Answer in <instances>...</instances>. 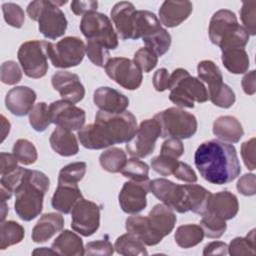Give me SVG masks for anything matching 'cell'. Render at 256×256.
<instances>
[{"mask_svg":"<svg viewBox=\"0 0 256 256\" xmlns=\"http://www.w3.org/2000/svg\"><path fill=\"white\" fill-rule=\"evenodd\" d=\"M136 131L137 121L131 112L112 114L99 110L95 115V123L83 126L77 136L83 147L99 150L130 141Z\"/></svg>","mask_w":256,"mask_h":256,"instance_id":"cell-1","label":"cell"},{"mask_svg":"<svg viewBox=\"0 0 256 256\" xmlns=\"http://www.w3.org/2000/svg\"><path fill=\"white\" fill-rule=\"evenodd\" d=\"M194 163L202 178L216 185L232 182L241 172L235 147L220 140L201 143L195 151Z\"/></svg>","mask_w":256,"mask_h":256,"instance_id":"cell-2","label":"cell"},{"mask_svg":"<svg viewBox=\"0 0 256 256\" xmlns=\"http://www.w3.org/2000/svg\"><path fill=\"white\" fill-rule=\"evenodd\" d=\"M49 185L50 181L43 172L25 168L20 182L14 189V209L20 219L31 221L40 215Z\"/></svg>","mask_w":256,"mask_h":256,"instance_id":"cell-3","label":"cell"},{"mask_svg":"<svg viewBox=\"0 0 256 256\" xmlns=\"http://www.w3.org/2000/svg\"><path fill=\"white\" fill-rule=\"evenodd\" d=\"M208 34L211 42L220 47L221 51L233 48L244 49L249 41L246 29L238 24L234 12L220 9L211 17Z\"/></svg>","mask_w":256,"mask_h":256,"instance_id":"cell-4","label":"cell"},{"mask_svg":"<svg viewBox=\"0 0 256 256\" xmlns=\"http://www.w3.org/2000/svg\"><path fill=\"white\" fill-rule=\"evenodd\" d=\"M67 1H32L27 6V14L30 19L38 21L41 34L48 39L54 40L63 36L67 29V19L64 12L59 8Z\"/></svg>","mask_w":256,"mask_h":256,"instance_id":"cell-5","label":"cell"},{"mask_svg":"<svg viewBox=\"0 0 256 256\" xmlns=\"http://www.w3.org/2000/svg\"><path fill=\"white\" fill-rule=\"evenodd\" d=\"M168 89L171 102L182 108H193L194 103H203L208 99V91L203 82L189 74L186 69H175L169 78Z\"/></svg>","mask_w":256,"mask_h":256,"instance_id":"cell-6","label":"cell"},{"mask_svg":"<svg viewBox=\"0 0 256 256\" xmlns=\"http://www.w3.org/2000/svg\"><path fill=\"white\" fill-rule=\"evenodd\" d=\"M161 127V138L188 139L197 131L196 117L177 107H170L155 114Z\"/></svg>","mask_w":256,"mask_h":256,"instance_id":"cell-7","label":"cell"},{"mask_svg":"<svg viewBox=\"0 0 256 256\" xmlns=\"http://www.w3.org/2000/svg\"><path fill=\"white\" fill-rule=\"evenodd\" d=\"M18 61L26 76L42 78L48 71V42L31 40L21 44L18 50Z\"/></svg>","mask_w":256,"mask_h":256,"instance_id":"cell-8","label":"cell"},{"mask_svg":"<svg viewBox=\"0 0 256 256\" xmlns=\"http://www.w3.org/2000/svg\"><path fill=\"white\" fill-rule=\"evenodd\" d=\"M79 28L87 41L100 43L108 50L118 47L117 33L110 19L103 13L91 12L83 15Z\"/></svg>","mask_w":256,"mask_h":256,"instance_id":"cell-9","label":"cell"},{"mask_svg":"<svg viewBox=\"0 0 256 256\" xmlns=\"http://www.w3.org/2000/svg\"><path fill=\"white\" fill-rule=\"evenodd\" d=\"M86 52L82 39L76 36H67L57 43L48 42V56L56 68H70L79 65Z\"/></svg>","mask_w":256,"mask_h":256,"instance_id":"cell-10","label":"cell"},{"mask_svg":"<svg viewBox=\"0 0 256 256\" xmlns=\"http://www.w3.org/2000/svg\"><path fill=\"white\" fill-rule=\"evenodd\" d=\"M160 136L159 122L155 118L145 119L140 123L133 138L127 142L126 150L132 157L145 158L154 151L155 143Z\"/></svg>","mask_w":256,"mask_h":256,"instance_id":"cell-11","label":"cell"},{"mask_svg":"<svg viewBox=\"0 0 256 256\" xmlns=\"http://www.w3.org/2000/svg\"><path fill=\"white\" fill-rule=\"evenodd\" d=\"M107 76L127 90H136L142 83V72L129 58L113 57L105 65Z\"/></svg>","mask_w":256,"mask_h":256,"instance_id":"cell-12","label":"cell"},{"mask_svg":"<svg viewBox=\"0 0 256 256\" xmlns=\"http://www.w3.org/2000/svg\"><path fill=\"white\" fill-rule=\"evenodd\" d=\"M71 227L84 237L93 235L100 226V207L84 198L80 199L71 210Z\"/></svg>","mask_w":256,"mask_h":256,"instance_id":"cell-13","label":"cell"},{"mask_svg":"<svg viewBox=\"0 0 256 256\" xmlns=\"http://www.w3.org/2000/svg\"><path fill=\"white\" fill-rule=\"evenodd\" d=\"M50 122L68 130H80L85 123V111L66 100H57L49 106Z\"/></svg>","mask_w":256,"mask_h":256,"instance_id":"cell-14","label":"cell"},{"mask_svg":"<svg viewBox=\"0 0 256 256\" xmlns=\"http://www.w3.org/2000/svg\"><path fill=\"white\" fill-rule=\"evenodd\" d=\"M149 192L150 180L125 182L118 196L120 208L127 214L140 213L147 206L146 195Z\"/></svg>","mask_w":256,"mask_h":256,"instance_id":"cell-15","label":"cell"},{"mask_svg":"<svg viewBox=\"0 0 256 256\" xmlns=\"http://www.w3.org/2000/svg\"><path fill=\"white\" fill-rule=\"evenodd\" d=\"M53 88L59 92L63 100L71 103L80 102L85 96V88L77 74L60 70L53 74L51 78Z\"/></svg>","mask_w":256,"mask_h":256,"instance_id":"cell-16","label":"cell"},{"mask_svg":"<svg viewBox=\"0 0 256 256\" xmlns=\"http://www.w3.org/2000/svg\"><path fill=\"white\" fill-rule=\"evenodd\" d=\"M150 192L172 210L183 213V185L165 178H156L150 181Z\"/></svg>","mask_w":256,"mask_h":256,"instance_id":"cell-17","label":"cell"},{"mask_svg":"<svg viewBox=\"0 0 256 256\" xmlns=\"http://www.w3.org/2000/svg\"><path fill=\"white\" fill-rule=\"evenodd\" d=\"M37 98L35 91L27 86H16L5 96L6 108L15 116H25L33 109Z\"/></svg>","mask_w":256,"mask_h":256,"instance_id":"cell-18","label":"cell"},{"mask_svg":"<svg viewBox=\"0 0 256 256\" xmlns=\"http://www.w3.org/2000/svg\"><path fill=\"white\" fill-rule=\"evenodd\" d=\"M94 104L104 112L117 114L126 111L129 106V99L116 89L103 86L94 91Z\"/></svg>","mask_w":256,"mask_h":256,"instance_id":"cell-19","label":"cell"},{"mask_svg":"<svg viewBox=\"0 0 256 256\" xmlns=\"http://www.w3.org/2000/svg\"><path fill=\"white\" fill-rule=\"evenodd\" d=\"M238 211L239 203L237 197L229 191H221L210 194L205 212H210L224 220H230L237 215Z\"/></svg>","mask_w":256,"mask_h":256,"instance_id":"cell-20","label":"cell"},{"mask_svg":"<svg viewBox=\"0 0 256 256\" xmlns=\"http://www.w3.org/2000/svg\"><path fill=\"white\" fill-rule=\"evenodd\" d=\"M135 12L136 9L134 5L128 1L118 2L111 9L110 15L112 21L122 40L132 39Z\"/></svg>","mask_w":256,"mask_h":256,"instance_id":"cell-21","label":"cell"},{"mask_svg":"<svg viewBox=\"0 0 256 256\" xmlns=\"http://www.w3.org/2000/svg\"><path fill=\"white\" fill-rule=\"evenodd\" d=\"M192 10L190 1H164L159 9V21L165 27L173 28L184 22Z\"/></svg>","mask_w":256,"mask_h":256,"instance_id":"cell-22","label":"cell"},{"mask_svg":"<svg viewBox=\"0 0 256 256\" xmlns=\"http://www.w3.org/2000/svg\"><path fill=\"white\" fill-rule=\"evenodd\" d=\"M151 229L162 239L169 235L176 224V215L165 204H156L147 216Z\"/></svg>","mask_w":256,"mask_h":256,"instance_id":"cell-23","label":"cell"},{"mask_svg":"<svg viewBox=\"0 0 256 256\" xmlns=\"http://www.w3.org/2000/svg\"><path fill=\"white\" fill-rule=\"evenodd\" d=\"M64 227V218L61 214L50 212L43 214L32 229V240L35 243L48 241Z\"/></svg>","mask_w":256,"mask_h":256,"instance_id":"cell-24","label":"cell"},{"mask_svg":"<svg viewBox=\"0 0 256 256\" xmlns=\"http://www.w3.org/2000/svg\"><path fill=\"white\" fill-rule=\"evenodd\" d=\"M213 134L222 142L237 143L244 135L240 121L231 115L218 117L213 123Z\"/></svg>","mask_w":256,"mask_h":256,"instance_id":"cell-25","label":"cell"},{"mask_svg":"<svg viewBox=\"0 0 256 256\" xmlns=\"http://www.w3.org/2000/svg\"><path fill=\"white\" fill-rule=\"evenodd\" d=\"M183 190V213L192 211L199 215L204 214L208 198L211 194L210 191L197 184H184Z\"/></svg>","mask_w":256,"mask_h":256,"instance_id":"cell-26","label":"cell"},{"mask_svg":"<svg viewBox=\"0 0 256 256\" xmlns=\"http://www.w3.org/2000/svg\"><path fill=\"white\" fill-rule=\"evenodd\" d=\"M82 198L83 196L78 184H61L58 185L57 189L54 191L51 199V205L55 210L68 214L71 212L74 205Z\"/></svg>","mask_w":256,"mask_h":256,"instance_id":"cell-27","label":"cell"},{"mask_svg":"<svg viewBox=\"0 0 256 256\" xmlns=\"http://www.w3.org/2000/svg\"><path fill=\"white\" fill-rule=\"evenodd\" d=\"M49 143L51 148L59 155L64 157L74 156L79 151L76 136L66 128L57 126L52 132Z\"/></svg>","mask_w":256,"mask_h":256,"instance_id":"cell-28","label":"cell"},{"mask_svg":"<svg viewBox=\"0 0 256 256\" xmlns=\"http://www.w3.org/2000/svg\"><path fill=\"white\" fill-rule=\"evenodd\" d=\"M125 227L128 233L141 240L147 246H154L162 241V238L151 229L147 217L141 215L130 216L126 219Z\"/></svg>","mask_w":256,"mask_h":256,"instance_id":"cell-29","label":"cell"},{"mask_svg":"<svg viewBox=\"0 0 256 256\" xmlns=\"http://www.w3.org/2000/svg\"><path fill=\"white\" fill-rule=\"evenodd\" d=\"M51 248L63 256H82L85 254L82 239L70 230L62 231L53 241Z\"/></svg>","mask_w":256,"mask_h":256,"instance_id":"cell-30","label":"cell"},{"mask_svg":"<svg viewBox=\"0 0 256 256\" xmlns=\"http://www.w3.org/2000/svg\"><path fill=\"white\" fill-rule=\"evenodd\" d=\"M198 78L208 85V99L216 95L223 87V76L219 67L211 60H203L197 65Z\"/></svg>","mask_w":256,"mask_h":256,"instance_id":"cell-31","label":"cell"},{"mask_svg":"<svg viewBox=\"0 0 256 256\" xmlns=\"http://www.w3.org/2000/svg\"><path fill=\"white\" fill-rule=\"evenodd\" d=\"M162 28L157 16L148 10H136L134 15V28L132 39L146 37Z\"/></svg>","mask_w":256,"mask_h":256,"instance_id":"cell-32","label":"cell"},{"mask_svg":"<svg viewBox=\"0 0 256 256\" xmlns=\"http://www.w3.org/2000/svg\"><path fill=\"white\" fill-rule=\"evenodd\" d=\"M221 60L224 67L232 74H243L248 71L250 65L247 52L241 48L222 51Z\"/></svg>","mask_w":256,"mask_h":256,"instance_id":"cell-33","label":"cell"},{"mask_svg":"<svg viewBox=\"0 0 256 256\" xmlns=\"http://www.w3.org/2000/svg\"><path fill=\"white\" fill-rule=\"evenodd\" d=\"M204 236V232L200 225L186 224L181 225L176 229L174 239L179 247L187 249L201 243Z\"/></svg>","mask_w":256,"mask_h":256,"instance_id":"cell-34","label":"cell"},{"mask_svg":"<svg viewBox=\"0 0 256 256\" xmlns=\"http://www.w3.org/2000/svg\"><path fill=\"white\" fill-rule=\"evenodd\" d=\"M145 244L130 233L119 236L114 245V249L120 255L124 256H143L148 255Z\"/></svg>","mask_w":256,"mask_h":256,"instance_id":"cell-35","label":"cell"},{"mask_svg":"<svg viewBox=\"0 0 256 256\" xmlns=\"http://www.w3.org/2000/svg\"><path fill=\"white\" fill-rule=\"evenodd\" d=\"M25 236L23 226L16 221H3L0 225V249L4 250L20 243Z\"/></svg>","mask_w":256,"mask_h":256,"instance_id":"cell-36","label":"cell"},{"mask_svg":"<svg viewBox=\"0 0 256 256\" xmlns=\"http://www.w3.org/2000/svg\"><path fill=\"white\" fill-rule=\"evenodd\" d=\"M127 161L126 153L117 147H112L99 156V163L101 167L110 173H118L122 170Z\"/></svg>","mask_w":256,"mask_h":256,"instance_id":"cell-37","label":"cell"},{"mask_svg":"<svg viewBox=\"0 0 256 256\" xmlns=\"http://www.w3.org/2000/svg\"><path fill=\"white\" fill-rule=\"evenodd\" d=\"M201 216L202 218L200 221V227L202 228L204 235L206 237L212 238V239H218L225 233L227 229L226 220L210 212H205Z\"/></svg>","mask_w":256,"mask_h":256,"instance_id":"cell-38","label":"cell"},{"mask_svg":"<svg viewBox=\"0 0 256 256\" xmlns=\"http://www.w3.org/2000/svg\"><path fill=\"white\" fill-rule=\"evenodd\" d=\"M146 47L151 49L157 56L164 55L170 48L171 45V35L165 28L152 33L146 37L142 38Z\"/></svg>","mask_w":256,"mask_h":256,"instance_id":"cell-39","label":"cell"},{"mask_svg":"<svg viewBox=\"0 0 256 256\" xmlns=\"http://www.w3.org/2000/svg\"><path fill=\"white\" fill-rule=\"evenodd\" d=\"M120 172L124 177L133 181L149 180V166L136 157L127 159Z\"/></svg>","mask_w":256,"mask_h":256,"instance_id":"cell-40","label":"cell"},{"mask_svg":"<svg viewBox=\"0 0 256 256\" xmlns=\"http://www.w3.org/2000/svg\"><path fill=\"white\" fill-rule=\"evenodd\" d=\"M87 165L85 162H73L64 166L58 175V185H76L86 173Z\"/></svg>","mask_w":256,"mask_h":256,"instance_id":"cell-41","label":"cell"},{"mask_svg":"<svg viewBox=\"0 0 256 256\" xmlns=\"http://www.w3.org/2000/svg\"><path fill=\"white\" fill-rule=\"evenodd\" d=\"M228 253L232 256L254 255L255 254V229H252L246 237L234 238L229 246Z\"/></svg>","mask_w":256,"mask_h":256,"instance_id":"cell-42","label":"cell"},{"mask_svg":"<svg viewBox=\"0 0 256 256\" xmlns=\"http://www.w3.org/2000/svg\"><path fill=\"white\" fill-rule=\"evenodd\" d=\"M12 152L23 165H31L35 163L38 158L36 147L27 139H18L13 145Z\"/></svg>","mask_w":256,"mask_h":256,"instance_id":"cell-43","label":"cell"},{"mask_svg":"<svg viewBox=\"0 0 256 256\" xmlns=\"http://www.w3.org/2000/svg\"><path fill=\"white\" fill-rule=\"evenodd\" d=\"M29 123L35 131L43 132L47 129L51 122L49 119V107L45 102L35 104L29 113Z\"/></svg>","mask_w":256,"mask_h":256,"instance_id":"cell-44","label":"cell"},{"mask_svg":"<svg viewBox=\"0 0 256 256\" xmlns=\"http://www.w3.org/2000/svg\"><path fill=\"white\" fill-rule=\"evenodd\" d=\"M133 62L141 72L149 73L158 63V56L149 48L142 47L138 49L133 56Z\"/></svg>","mask_w":256,"mask_h":256,"instance_id":"cell-45","label":"cell"},{"mask_svg":"<svg viewBox=\"0 0 256 256\" xmlns=\"http://www.w3.org/2000/svg\"><path fill=\"white\" fill-rule=\"evenodd\" d=\"M86 54L89 60L98 67H105L110 60L109 50L104 45L97 42L87 41Z\"/></svg>","mask_w":256,"mask_h":256,"instance_id":"cell-46","label":"cell"},{"mask_svg":"<svg viewBox=\"0 0 256 256\" xmlns=\"http://www.w3.org/2000/svg\"><path fill=\"white\" fill-rule=\"evenodd\" d=\"M2 12L4 16L5 22L14 27V28H21L25 21L24 11L18 4L7 2L2 4Z\"/></svg>","mask_w":256,"mask_h":256,"instance_id":"cell-47","label":"cell"},{"mask_svg":"<svg viewBox=\"0 0 256 256\" xmlns=\"http://www.w3.org/2000/svg\"><path fill=\"white\" fill-rule=\"evenodd\" d=\"M255 14H256V1H244L240 9V19L244 25V28L248 34L254 36L256 34V24H255Z\"/></svg>","mask_w":256,"mask_h":256,"instance_id":"cell-48","label":"cell"},{"mask_svg":"<svg viewBox=\"0 0 256 256\" xmlns=\"http://www.w3.org/2000/svg\"><path fill=\"white\" fill-rule=\"evenodd\" d=\"M1 81L7 85H14L21 81L22 72L19 65L15 61H6L1 65L0 70Z\"/></svg>","mask_w":256,"mask_h":256,"instance_id":"cell-49","label":"cell"},{"mask_svg":"<svg viewBox=\"0 0 256 256\" xmlns=\"http://www.w3.org/2000/svg\"><path fill=\"white\" fill-rule=\"evenodd\" d=\"M177 162V159H173L171 157L159 154L158 156L152 158L151 167L156 173L160 174L161 176H169L173 174Z\"/></svg>","mask_w":256,"mask_h":256,"instance_id":"cell-50","label":"cell"},{"mask_svg":"<svg viewBox=\"0 0 256 256\" xmlns=\"http://www.w3.org/2000/svg\"><path fill=\"white\" fill-rule=\"evenodd\" d=\"M114 246L106 237L105 239L88 242L85 246L86 255H112Z\"/></svg>","mask_w":256,"mask_h":256,"instance_id":"cell-51","label":"cell"},{"mask_svg":"<svg viewBox=\"0 0 256 256\" xmlns=\"http://www.w3.org/2000/svg\"><path fill=\"white\" fill-rule=\"evenodd\" d=\"M215 106L221 107V108H230L236 100L235 94L233 90L226 84L223 85L221 90L213 97L209 99Z\"/></svg>","mask_w":256,"mask_h":256,"instance_id":"cell-52","label":"cell"},{"mask_svg":"<svg viewBox=\"0 0 256 256\" xmlns=\"http://www.w3.org/2000/svg\"><path fill=\"white\" fill-rule=\"evenodd\" d=\"M184 153V145L180 139L168 138L165 140L161 146L160 154L171 157L173 159H178Z\"/></svg>","mask_w":256,"mask_h":256,"instance_id":"cell-53","label":"cell"},{"mask_svg":"<svg viewBox=\"0 0 256 256\" xmlns=\"http://www.w3.org/2000/svg\"><path fill=\"white\" fill-rule=\"evenodd\" d=\"M237 190L244 196H253L256 193V177L253 173L244 174L237 182Z\"/></svg>","mask_w":256,"mask_h":256,"instance_id":"cell-54","label":"cell"},{"mask_svg":"<svg viewBox=\"0 0 256 256\" xmlns=\"http://www.w3.org/2000/svg\"><path fill=\"white\" fill-rule=\"evenodd\" d=\"M241 156L245 166L253 171L255 169V138L245 141L241 145Z\"/></svg>","mask_w":256,"mask_h":256,"instance_id":"cell-55","label":"cell"},{"mask_svg":"<svg viewBox=\"0 0 256 256\" xmlns=\"http://www.w3.org/2000/svg\"><path fill=\"white\" fill-rule=\"evenodd\" d=\"M173 175L175 178L189 183H194L197 181V175L194 172V170L191 168L190 165H188L185 162L178 161L176 168L173 172Z\"/></svg>","mask_w":256,"mask_h":256,"instance_id":"cell-56","label":"cell"},{"mask_svg":"<svg viewBox=\"0 0 256 256\" xmlns=\"http://www.w3.org/2000/svg\"><path fill=\"white\" fill-rule=\"evenodd\" d=\"M0 158H1V175L5 176L8 175L12 172H14L19 166H18V160L15 157V155L12 153H6V152H1L0 153Z\"/></svg>","mask_w":256,"mask_h":256,"instance_id":"cell-57","label":"cell"},{"mask_svg":"<svg viewBox=\"0 0 256 256\" xmlns=\"http://www.w3.org/2000/svg\"><path fill=\"white\" fill-rule=\"evenodd\" d=\"M98 2L94 0L89 1H72L71 10L75 15H85L87 13L96 12Z\"/></svg>","mask_w":256,"mask_h":256,"instance_id":"cell-58","label":"cell"},{"mask_svg":"<svg viewBox=\"0 0 256 256\" xmlns=\"http://www.w3.org/2000/svg\"><path fill=\"white\" fill-rule=\"evenodd\" d=\"M169 78H170V75H169L167 69H165V68L158 69L154 73L153 79H152L153 86H154L155 90L158 92H163L166 89H168Z\"/></svg>","mask_w":256,"mask_h":256,"instance_id":"cell-59","label":"cell"},{"mask_svg":"<svg viewBox=\"0 0 256 256\" xmlns=\"http://www.w3.org/2000/svg\"><path fill=\"white\" fill-rule=\"evenodd\" d=\"M228 254V245L221 241H213L205 245L203 255H226Z\"/></svg>","mask_w":256,"mask_h":256,"instance_id":"cell-60","label":"cell"},{"mask_svg":"<svg viewBox=\"0 0 256 256\" xmlns=\"http://www.w3.org/2000/svg\"><path fill=\"white\" fill-rule=\"evenodd\" d=\"M241 85L243 91L247 95H253L256 92V85H255V70H252L246 73L241 81Z\"/></svg>","mask_w":256,"mask_h":256,"instance_id":"cell-61","label":"cell"},{"mask_svg":"<svg viewBox=\"0 0 256 256\" xmlns=\"http://www.w3.org/2000/svg\"><path fill=\"white\" fill-rule=\"evenodd\" d=\"M1 123H2V130H3V132H2V141H3L6 137V135L10 131V123H9V121H7V119L3 115H1Z\"/></svg>","mask_w":256,"mask_h":256,"instance_id":"cell-62","label":"cell"},{"mask_svg":"<svg viewBox=\"0 0 256 256\" xmlns=\"http://www.w3.org/2000/svg\"><path fill=\"white\" fill-rule=\"evenodd\" d=\"M33 254H57L52 248L48 249L47 247H42V248H37L33 251Z\"/></svg>","mask_w":256,"mask_h":256,"instance_id":"cell-63","label":"cell"},{"mask_svg":"<svg viewBox=\"0 0 256 256\" xmlns=\"http://www.w3.org/2000/svg\"><path fill=\"white\" fill-rule=\"evenodd\" d=\"M8 211V207L5 203V201H2V214H1V222L4 221L5 217H6V212Z\"/></svg>","mask_w":256,"mask_h":256,"instance_id":"cell-64","label":"cell"}]
</instances>
